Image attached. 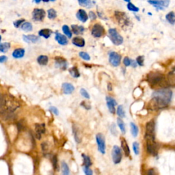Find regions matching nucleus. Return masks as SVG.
Returning <instances> with one entry per match:
<instances>
[{"mask_svg": "<svg viewBox=\"0 0 175 175\" xmlns=\"http://www.w3.org/2000/svg\"><path fill=\"white\" fill-rule=\"evenodd\" d=\"M172 96V92L167 88L155 91L152 94L149 108L151 110H160L166 108L170 102Z\"/></svg>", "mask_w": 175, "mask_h": 175, "instance_id": "1", "label": "nucleus"}, {"mask_svg": "<svg viewBox=\"0 0 175 175\" xmlns=\"http://www.w3.org/2000/svg\"><path fill=\"white\" fill-rule=\"evenodd\" d=\"M20 107V103L14 96L10 94H3L0 100V110L1 114H12Z\"/></svg>", "mask_w": 175, "mask_h": 175, "instance_id": "2", "label": "nucleus"}, {"mask_svg": "<svg viewBox=\"0 0 175 175\" xmlns=\"http://www.w3.org/2000/svg\"><path fill=\"white\" fill-rule=\"evenodd\" d=\"M147 80L149 82L150 84L152 85H160L162 87H164V85H165L166 87L168 85L167 79H166L165 76L161 73H150L147 76Z\"/></svg>", "mask_w": 175, "mask_h": 175, "instance_id": "3", "label": "nucleus"}, {"mask_svg": "<svg viewBox=\"0 0 175 175\" xmlns=\"http://www.w3.org/2000/svg\"><path fill=\"white\" fill-rule=\"evenodd\" d=\"M146 140L155 139V123L154 120H151L146 125Z\"/></svg>", "mask_w": 175, "mask_h": 175, "instance_id": "4", "label": "nucleus"}, {"mask_svg": "<svg viewBox=\"0 0 175 175\" xmlns=\"http://www.w3.org/2000/svg\"><path fill=\"white\" fill-rule=\"evenodd\" d=\"M109 38L115 45H120L123 42V38L122 36L119 34L116 29L109 30Z\"/></svg>", "mask_w": 175, "mask_h": 175, "instance_id": "5", "label": "nucleus"}, {"mask_svg": "<svg viewBox=\"0 0 175 175\" xmlns=\"http://www.w3.org/2000/svg\"><path fill=\"white\" fill-rule=\"evenodd\" d=\"M96 144H97L98 151L102 155H105L106 146H105V137L103 136L102 133H98V134L96 135Z\"/></svg>", "mask_w": 175, "mask_h": 175, "instance_id": "6", "label": "nucleus"}, {"mask_svg": "<svg viewBox=\"0 0 175 175\" xmlns=\"http://www.w3.org/2000/svg\"><path fill=\"white\" fill-rule=\"evenodd\" d=\"M112 157L114 164H118L120 163L121 160H122V152L117 145L114 146L112 148Z\"/></svg>", "mask_w": 175, "mask_h": 175, "instance_id": "7", "label": "nucleus"}, {"mask_svg": "<svg viewBox=\"0 0 175 175\" xmlns=\"http://www.w3.org/2000/svg\"><path fill=\"white\" fill-rule=\"evenodd\" d=\"M146 149L147 152L153 156L158 155V144L155 142V140H146Z\"/></svg>", "mask_w": 175, "mask_h": 175, "instance_id": "8", "label": "nucleus"}, {"mask_svg": "<svg viewBox=\"0 0 175 175\" xmlns=\"http://www.w3.org/2000/svg\"><path fill=\"white\" fill-rule=\"evenodd\" d=\"M109 62L113 67H118L121 62V56L115 51H112L109 54Z\"/></svg>", "mask_w": 175, "mask_h": 175, "instance_id": "9", "label": "nucleus"}, {"mask_svg": "<svg viewBox=\"0 0 175 175\" xmlns=\"http://www.w3.org/2000/svg\"><path fill=\"white\" fill-rule=\"evenodd\" d=\"M105 31L104 28L99 24L94 25L92 29V35L94 38H100L105 34Z\"/></svg>", "mask_w": 175, "mask_h": 175, "instance_id": "10", "label": "nucleus"}, {"mask_svg": "<svg viewBox=\"0 0 175 175\" xmlns=\"http://www.w3.org/2000/svg\"><path fill=\"white\" fill-rule=\"evenodd\" d=\"M115 16L116 18L117 21H118L120 25H121L122 26H127L129 24V19L127 16L125 12H120V11H116L115 12Z\"/></svg>", "mask_w": 175, "mask_h": 175, "instance_id": "11", "label": "nucleus"}, {"mask_svg": "<svg viewBox=\"0 0 175 175\" xmlns=\"http://www.w3.org/2000/svg\"><path fill=\"white\" fill-rule=\"evenodd\" d=\"M45 17V12L42 9L35 8L32 12V19L35 21H41Z\"/></svg>", "mask_w": 175, "mask_h": 175, "instance_id": "12", "label": "nucleus"}, {"mask_svg": "<svg viewBox=\"0 0 175 175\" xmlns=\"http://www.w3.org/2000/svg\"><path fill=\"white\" fill-rule=\"evenodd\" d=\"M106 101H107V106L109 111L111 114H115L116 109L115 106L117 105V102L114 98L111 96H106Z\"/></svg>", "mask_w": 175, "mask_h": 175, "instance_id": "13", "label": "nucleus"}, {"mask_svg": "<svg viewBox=\"0 0 175 175\" xmlns=\"http://www.w3.org/2000/svg\"><path fill=\"white\" fill-rule=\"evenodd\" d=\"M55 65L58 69H62V70H66L67 68L68 63L66 59H64L62 57H56L55 58Z\"/></svg>", "mask_w": 175, "mask_h": 175, "instance_id": "14", "label": "nucleus"}, {"mask_svg": "<svg viewBox=\"0 0 175 175\" xmlns=\"http://www.w3.org/2000/svg\"><path fill=\"white\" fill-rule=\"evenodd\" d=\"M35 131L37 139L40 140L41 138V135L45 132V125L44 123H42V124H36Z\"/></svg>", "mask_w": 175, "mask_h": 175, "instance_id": "15", "label": "nucleus"}, {"mask_svg": "<svg viewBox=\"0 0 175 175\" xmlns=\"http://www.w3.org/2000/svg\"><path fill=\"white\" fill-rule=\"evenodd\" d=\"M62 92L64 94H71L75 90V87L70 83H63L62 85Z\"/></svg>", "mask_w": 175, "mask_h": 175, "instance_id": "16", "label": "nucleus"}, {"mask_svg": "<svg viewBox=\"0 0 175 175\" xmlns=\"http://www.w3.org/2000/svg\"><path fill=\"white\" fill-rule=\"evenodd\" d=\"M76 17L79 21H81L83 23L86 22L88 19L87 13L84 10H82V9H80V10H78V12L76 14Z\"/></svg>", "mask_w": 175, "mask_h": 175, "instance_id": "17", "label": "nucleus"}, {"mask_svg": "<svg viewBox=\"0 0 175 175\" xmlns=\"http://www.w3.org/2000/svg\"><path fill=\"white\" fill-rule=\"evenodd\" d=\"M23 38L25 42L28 43H36L39 40V38L36 35H24Z\"/></svg>", "mask_w": 175, "mask_h": 175, "instance_id": "18", "label": "nucleus"}, {"mask_svg": "<svg viewBox=\"0 0 175 175\" xmlns=\"http://www.w3.org/2000/svg\"><path fill=\"white\" fill-rule=\"evenodd\" d=\"M56 38L57 42L60 44H61V45H65V44H67L68 43L67 37L64 35L61 34L60 33H58V32L56 33V38Z\"/></svg>", "mask_w": 175, "mask_h": 175, "instance_id": "19", "label": "nucleus"}, {"mask_svg": "<svg viewBox=\"0 0 175 175\" xmlns=\"http://www.w3.org/2000/svg\"><path fill=\"white\" fill-rule=\"evenodd\" d=\"M72 43L77 47H83L85 45V40L81 37H75L72 40Z\"/></svg>", "mask_w": 175, "mask_h": 175, "instance_id": "20", "label": "nucleus"}, {"mask_svg": "<svg viewBox=\"0 0 175 175\" xmlns=\"http://www.w3.org/2000/svg\"><path fill=\"white\" fill-rule=\"evenodd\" d=\"M121 147H122V151H124L125 154L127 157H129L130 155V149L129 147L127 142V141L125 140V138H122L121 139Z\"/></svg>", "mask_w": 175, "mask_h": 175, "instance_id": "21", "label": "nucleus"}, {"mask_svg": "<svg viewBox=\"0 0 175 175\" xmlns=\"http://www.w3.org/2000/svg\"><path fill=\"white\" fill-rule=\"evenodd\" d=\"M25 55V50L24 49H21V48H19V49H16L15 51L12 53V56L13 58L16 59L21 58L24 56Z\"/></svg>", "mask_w": 175, "mask_h": 175, "instance_id": "22", "label": "nucleus"}, {"mask_svg": "<svg viewBox=\"0 0 175 175\" xmlns=\"http://www.w3.org/2000/svg\"><path fill=\"white\" fill-rule=\"evenodd\" d=\"M167 82L168 85H175V69L168 75Z\"/></svg>", "mask_w": 175, "mask_h": 175, "instance_id": "23", "label": "nucleus"}, {"mask_svg": "<svg viewBox=\"0 0 175 175\" xmlns=\"http://www.w3.org/2000/svg\"><path fill=\"white\" fill-rule=\"evenodd\" d=\"M71 28H72L73 32L75 34H81L84 32V28L83 26H77V25H72L71 26Z\"/></svg>", "mask_w": 175, "mask_h": 175, "instance_id": "24", "label": "nucleus"}, {"mask_svg": "<svg viewBox=\"0 0 175 175\" xmlns=\"http://www.w3.org/2000/svg\"><path fill=\"white\" fill-rule=\"evenodd\" d=\"M166 19L170 24L174 25L175 24V13L173 11L168 12L166 15Z\"/></svg>", "mask_w": 175, "mask_h": 175, "instance_id": "25", "label": "nucleus"}, {"mask_svg": "<svg viewBox=\"0 0 175 175\" xmlns=\"http://www.w3.org/2000/svg\"><path fill=\"white\" fill-rule=\"evenodd\" d=\"M51 34H52V31L49 29H42L40 30L38 32V34L40 35V36L44 37V38H49Z\"/></svg>", "mask_w": 175, "mask_h": 175, "instance_id": "26", "label": "nucleus"}, {"mask_svg": "<svg viewBox=\"0 0 175 175\" xmlns=\"http://www.w3.org/2000/svg\"><path fill=\"white\" fill-rule=\"evenodd\" d=\"M48 57L47 56H40L37 58V62L40 65L45 66L48 63Z\"/></svg>", "mask_w": 175, "mask_h": 175, "instance_id": "27", "label": "nucleus"}, {"mask_svg": "<svg viewBox=\"0 0 175 175\" xmlns=\"http://www.w3.org/2000/svg\"><path fill=\"white\" fill-rule=\"evenodd\" d=\"M69 73L71 74V75L74 78H78L80 76V73L79 72V70L77 69V68L75 67H73L72 68H71L69 70Z\"/></svg>", "mask_w": 175, "mask_h": 175, "instance_id": "28", "label": "nucleus"}, {"mask_svg": "<svg viewBox=\"0 0 175 175\" xmlns=\"http://www.w3.org/2000/svg\"><path fill=\"white\" fill-rule=\"evenodd\" d=\"M61 168H62V175H70V171H69V168L66 162H62L61 164Z\"/></svg>", "mask_w": 175, "mask_h": 175, "instance_id": "29", "label": "nucleus"}, {"mask_svg": "<svg viewBox=\"0 0 175 175\" xmlns=\"http://www.w3.org/2000/svg\"><path fill=\"white\" fill-rule=\"evenodd\" d=\"M117 124H118V126L119 127L121 132H122L123 134H125V133H126L125 125V123H124V122H123L122 120L121 119V118H117Z\"/></svg>", "mask_w": 175, "mask_h": 175, "instance_id": "30", "label": "nucleus"}, {"mask_svg": "<svg viewBox=\"0 0 175 175\" xmlns=\"http://www.w3.org/2000/svg\"><path fill=\"white\" fill-rule=\"evenodd\" d=\"M82 158L83 159V166L85 167H90V166H92V162H91L90 158H89L88 156L85 155V154H82L81 155Z\"/></svg>", "mask_w": 175, "mask_h": 175, "instance_id": "31", "label": "nucleus"}, {"mask_svg": "<svg viewBox=\"0 0 175 175\" xmlns=\"http://www.w3.org/2000/svg\"><path fill=\"white\" fill-rule=\"evenodd\" d=\"M148 2L153 6H162L164 8V0H148Z\"/></svg>", "mask_w": 175, "mask_h": 175, "instance_id": "32", "label": "nucleus"}, {"mask_svg": "<svg viewBox=\"0 0 175 175\" xmlns=\"http://www.w3.org/2000/svg\"><path fill=\"white\" fill-rule=\"evenodd\" d=\"M130 127H131V134L133 137H135L138 135V127H137L136 125L133 122L130 123Z\"/></svg>", "mask_w": 175, "mask_h": 175, "instance_id": "33", "label": "nucleus"}, {"mask_svg": "<svg viewBox=\"0 0 175 175\" xmlns=\"http://www.w3.org/2000/svg\"><path fill=\"white\" fill-rule=\"evenodd\" d=\"M10 47V44L9 42H1L0 44V51L1 53H6L8 51Z\"/></svg>", "mask_w": 175, "mask_h": 175, "instance_id": "34", "label": "nucleus"}, {"mask_svg": "<svg viewBox=\"0 0 175 175\" xmlns=\"http://www.w3.org/2000/svg\"><path fill=\"white\" fill-rule=\"evenodd\" d=\"M73 133H74V137H75V140L76 142L77 143H79L81 142V135L79 134V131L78 130L77 128L75 127V126H73Z\"/></svg>", "mask_w": 175, "mask_h": 175, "instance_id": "35", "label": "nucleus"}, {"mask_svg": "<svg viewBox=\"0 0 175 175\" xmlns=\"http://www.w3.org/2000/svg\"><path fill=\"white\" fill-rule=\"evenodd\" d=\"M79 5L85 8H90L92 6V2L90 0H78Z\"/></svg>", "mask_w": 175, "mask_h": 175, "instance_id": "36", "label": "nucleus"}, {"mask_svg": "<svg viewBox=\"0 0 175 175\" xmlns=\"http://www.w3.org/2000/svg\"><path fill=\"white\" fill-rule=\"evenodd\" d=\"M21 29L25 32H30L32 30V26L29 22H26L21 25Z\"/></svg>", "mask_w": 175, "mask_h": 175, "instance_id": "37", "label": "nucleus"}, {"mask_svg": "<svg viewBox=\"0 0 175 175\" xmlns=\"http://www.w3.org/2000/svg\"><path fill=\"white\" fill-rule=\"evenodd\" d=\"M117 115L120 118H125V112L124 108H123L122 105H119L117 108V111H116Z\"/></svg>", "mask_w": 175, "mask_h": 175, "instance_id": "38", "label": "nucleus"}, {"mask_svg": "<svg viewBox=\"0 0 175 175\" xmlns=\"http://www.w3.org/2000/svg\"><path fill=\"white\" fill-rule=\"evenodd\" d=\"M62 31H63L64 34L67 36L68 38H71V37H72V33H71L70 28H69V26H67V25H64V26L62 27Z\"/></svg>", "mask_w": 175, "mask_h": 175, "instance_id": "39", "label": "nucleus"}, {"mask_svg": "<svg viewBox=\"0 0 175 175\" xmlns=\"http://www.w3.org/2000/svg\"><path fill=\"white\" fill-rule=\"evenodd\" d=\"M48 13V18L50 19H53L57 17V12L54 9L51 8L49 10H48L47 11Z\"/></svg>", "mask_w": 175, "mask_h": 175, "instance_id": "40", "label": "nucleus"}, {"mask_svg": "<svg viewBox=\"0 0 175 175\" xmlns=\"http://www.w3.org/2000/svg\"><path fill=\"white\" fill-rule=\"evenodd\" d=\"M127 8L130 10V11H133V12H138L139 10H140L139 8H137V7L135 6L134 4H133V3L131 2H129V3L127 4Z\"/></svg>", "mask_w": 175, "mask_h": 175, "instance_id": "41", "label": "nucleus"}, {"mask_svg": "<svg viewBox=\"0 0 175 175\" xmlns=\"http://www.w3.org/2000/svg\"><path fill=\"white\" fill-rule=\"evenodd\" d=\"M79 56L80 58L83 59V60H86V61H88V60H90V56H89L88 53L83 52V51H81V52H79Z\"/></svg>", "mask_w": 175, "mask_h": 175, "instance_id": "42", "label": "nucleus"}, {"mask_svg": "<svg viewBox=\"0 0 175 175\" xmlns=\"http://www.w3.org/2000/svg\"><path fill=\"white\" fill-rule=\"evenodd\" d=\"M133 152H134V153L136 155H139V153H140V146H139V144L138 142H134L133 143Z\"/></svg>", "mask_w": 175, "mask_h": 175, "instance_id": "43", "label": "nucleus"}, {"mask_svg": "<svg viewBox=\"0 0 175 175\" xmlns=\"http://www.w3.org/2000/svg\"><path fill=\"white\" fill-rule=\"evenodd\" d=\"M80 94H81V95L82 96H83V97L85 98V99H89L90 98V94H89L88 92L86 90H85V89H84V88L80 89Z\"/></svg>", "mask_w": 175, "mask_h": 175, "instance_id": "44", "label": "nucleus"}, {"mask_svg": "<svg viewBox=\"0 0 175 175\" xmlns=\"http://www.w3.org/2000/svg\"><path fill=\"white\" fill-rule=\"evenodd\" d=\"M52 164H53V167L56 170L58 169V159H57V157L56 155L53 157L52 159Z\"/></svg>", "mask_w": 175, "mask_h": 175, "instance_id": "45", "label": "nucleus"}, {"mask_svg": "<svg viewBox=\"0 0 175 175\" xmlns=\"http://www.w3.org/2000/svg\"><path fill=\"white\" fill-rule=\"evenodd\" d=\"M144 57L142 56H138L136 59V62L137 64H138L139 66H140V67H142V66L144 65Z\"/></svg>", "mask_w": 175, "mask_h": 175, "instance_id": "46", "label": "nucleus"}, {"mask_svg": "<svg viewBox=\"0 0 175 175\" xmlns=\"http://www.w3.org/2000/svg\"><path fill=\"white\" fill-rule=\"evenodd\" d=\"M83 170L85 175H93L92 170L89 167H83Z\"/></svg>", "mask_w": 175, "mask_h": 175, "instance_id": "47", "label": "nucleus"}, {"mask_svg": "<svg viewBox=\"0 0 175 175\" xmlns=\"http://www.w3.org/2000/svg\"><path fill=\"white\" fill-rule=\"evenodd\" d=\"M110 131H111V133L113 134L114 135H116V136L118 134V131L116 130V125L114 124H112L111 126H110Z\"/></svg>", "mask_w": 175, "mask_h": 175, "instance_id": "48", "label": "nucleus"}, {"mask_svg": "<svg viewBox=\"0 0 175 175\" xmlns=\"http://www.w3.org/2000/svg\"><path fill=\"white\" fill-rule=\"evenodd\" d=\"M49 110L51 112H52L53 114H55V115H56V116H58L59 115V110H58V108H56V107L51 106L49 108Z\"/></svg>", "mask_w": 175, "mask_h": 175, "instance_id": "49", "label": "nucleus"}, {"mask_svg": "<svg viewBox=\"0 0 175 175\" xmlns=\"http://www.w3.org/2000/svg\"><path fill=\"white\" fill-rule=\"evenodd\" d=\"M131 60H130L128 57H125V58H124V60H123V64H124V65L125 66V67H129V66L131 65Z\"/></svg>", "mask_w": 175, "mask_h": 175, "instance_id": "50", "label": "nucleus"}, {"mask_svg": "<svg viewBox=\"0 0 175 175\" xmlns=\"http://www.w3.org/2000/svg\"><path fill=\"white\" fill-rule=\"evenodd\" d=\"M25 21V19H19V20H17L14 22V26H15V28H19V26H20V25L22 24V23Z\"/></svg>", "mask_w": 175, "mask_h": 175, "instance_id": "51", "label": "nucleus"}, {"mask_svg": "<svg viewBox=\"0 0 175 175\" xmlns=\"http://www.w3.org/2000/svg\"><path fill=\"white\" fill-rule=\"evenodd\" d=\"M81 105L83 108H84L85 109H86V110H90L91 107H90V105L88 104L87 102H85V101H82V102L81 103Z\"/></svg>", "mask_w": 175, "mask_h": 175, "instance_id": "52", "label": "nucleus"}, {"mask_svg": "<svg viewBox=\"0 0 175 175\" xmlns=\"http://www.w3.org/2000/svg\"><path fill=\"white\" fill-rule=\"evenodd\" d=\"M89 17L90 18L91 20H95V19H96V15H95V14L93 12H89Z\"/></svg>", "mask_w": 175, "mask_h": 175, "instance_id": "53", "label": "nucleus"}, {"mask_svg": "<svg viewBox=\"0 0 175 175\" xmlns=\"http://www.w3.org/2000/svg\"><path fill=\"white\" fill-rule=\"evenodd\" d=\"M146 175H156L155 170L153 169H149L146 173Z\"/></svg>", "mask_w": 175, "mask_h": 175, "instance_id": "54", "label": "nucleus"}, {"mask_svg": "<svg viewBox=\"0 0 175 175\" xmlns=\"http://www.w3.org/2000/svg\"><path fill=\"white\" fill-rule=\"evenodd\" d=\"M7 60H8V58H7L6 56H1L0 57V62H1V63H3V62H6Z\"/></svg>", "mask_w": 175, "mask_h": 175, "instance_id": "55", "label": "nucleus"}, {"mask_svg": "<svg viewBox=\"0 0 175 175\" xmlns=\"http://www.w3.org/2000/svg\"><path fill=\"white\" fill-rule=\"evenodd\" d=\"M170 3V0H164V8H168L169 6Z\"/></svg>", "mask_w": 175, "mask_h": 175, "instance_id": "56", "label": "nucleus"}, {"mask_svg": "<svg viewBox=\"0 0 175 175\" xmlns=\"http://www.w3.org/2000/svg\"><path fill=\"white\" fill-rule=\"evenodd\" d=\"M131 65L133 67V68H135L137 67V63L136 61H134V60H131Z\"/></svg>", "mask_w": 175, "mask_h": 175, "instance_id": "57", "label": "nucleus"}, {"mask_svg": "<svg viewBox=\"0 0 175 175\" xmlns=\"http://www.w3.org/2000/svg\"><path fill=\"white\" fill-rule=\"evenodd\" d=\"M47 144H46V143H42V151H46V150H47Z\"/></svg>", "mask_w": 175, "mask_h": 175, "instance_id": "58", "label": "nucleus"}, {"mask_svg": "<svg viewBox=\"0 0 175 175\" xmlns=\"http://www.w3.org/2000/svg\"><path fill=\"white\" fill-rule=\"evenodd\" d=\"M108 89L109 91H112V84L110 83H108Z\"/></svg>", "mask_w": 175, "mask_h": 175, "instance_id": "59", "label": "nucleus"}, {"mask_svg": "<svg viewBox=\"0 0 175 175\" xmlns=\"http://www.w3.org/2000/svg\"><path fill=\"white\" fill-rule=\"evenodd\" d=\"M34 1L35 3H39L41 1V0H33Z\"/></svg>", "mask_w": 175, "mask_h": 175, "instance_id": "60", "label": "nucleus"}, {"mask_svg": "<svg viewBox=\"0 0 175 175\" xmlns=\"http://www.w3.org/2000/svg\"><path fill=\"white\" fill-rule=\"evenodd\" d=\"M42 1H43L44 2H48V1H49V0H42Z\"/></svg>", "mask_w": 175, "mask_h": 175, "instance_id": "61", "label": "nucleus"}, {"mask_svg": "<svg viewBox=\"0 0 175 175\" xmlns=\"http://www.w3.org/2000/svg\"><path fill=\"white\" fill-rule=\"evenodd\" d=\"M125 1H127V2H130V1H131V0H124Z\"/></svg>", "mask_w": 175, "mask_h": 175, "instance_id": "62", "label": "nucleus"}, {"mask_svg": "<svg viewBox=\"0 0 175 175\" xmlns=\"http://www.w3.org/2000/svg\"><path fill=\"white\" fill-rule=\"evenodd\" d=\"M50 1H56V0H50Z\"/></svg>", "mask_w": 175, "mask_h": 175, "instance_id": "63", "label": "nucleus"}]
</instances>
